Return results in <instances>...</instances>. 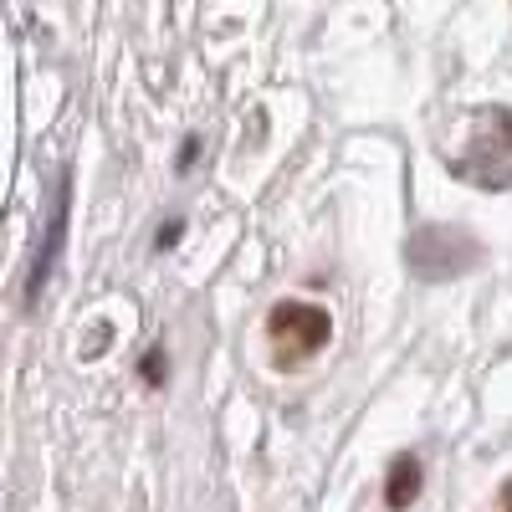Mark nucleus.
<instances>
[{"instance_id":"nucleus-1","label":"nucleus","mask_w":512,"mask_h":512,"mask_svg":"<svg viewBox=\"0 0 512 512\" xmlns=\"http://www.w3.org/2000/svg\"><path fill=\"white\" fill-rule=\"evenodd\" d=\"M451 169L472 185L507 190L512 185V118L502 108L477 113V128L466 134V149L451 159Z\"/></svg>"},{"instance_id":"nucleus-4","label":"nucleus","mask_w":512,"mask_h":512,"mask_svg":"<svg viewBox=\"0 0 512 512\" xmlns=\"http://www.w3.org/2000/svg\"><path fill=\"white\" fill-rule=\"evenodd\" d=\"M415 497H420V461L400 456L390 466V482H384V502H390V507H410Z\"/></svg>"},{"instance_id":"nucleus-7","label":"nucleus","mask_w":512,"mask_h":512,"mask_svg":"<svg viewBox=\"0 0 512 512\" xmlns=\"http://www.w3.org/2000/svg\"><path fill=\"white\" fill-rule=\"evenodd\" d=\"M195 159H200V139H185V144H180V175H185Z\"/></svg>"},{"instance_id":"nucleus-2","label":"nucleus","mask_w":512,"mask_h":512,"mask_svg":"<svg viewBox=\"0 0 512 512\" xmlns=\"http://www.w3.org/2000/svg\"><path fill=\"white\" fill-rule=\"evenodd\" d=\"M405 256L420 277H456L477 262V241L456 226H425V231L410 236Z\"/></svg>"},{"instance_id":"nucleus-3","label":"nucleus","mask_w":512,"mask_h":512,"mask_svg":"<svg viewBox=\"0 0 512 512\" xmlns=\"http://www.w3.org/2000/svg\"><path fill=\"white\" fill-rule=\"evenodd\" d=\"M272 338L277 344H292L297 354H313V349H323L328 344V313L323 308H308V303H282L277 313H272Z\"/></svg>"},{"instance_id":"nucleus-6","label":"nucleus","mask_w":512,"mask_h":512,"mask_svg":"<svg viewBox=\"0 0 512 512\" xmlns=\"http://www.w3.org/2000/svg\"><path fill=\"white\" fill-rule=\"evenodd\" d=\"M144 379H149V384H164V354H159V349L144 359Z\"/></svg>"},{"instance_id":"nucleus-5","label":"nucleus","mask_w":512,"mask_h":512,"mask_svg":"<svg viewBox=\"0 0 512 512\" xmlns=\"http://www.w3.org/2000/svg\"><path fill=\"white\" fill-rule=\"evenodd\" d=\"M62 236H67V185H62V200H57L52 231H47V241H41V256H36V272H31V297H36V287H41V282H47V272H52V262H57V251H62Z\"/></svg>"},{"instance_id":"nucleus-8","label":"nucleus","mask_w":512,"mask_h":512,"mask_svg":"<svg viewBox=\"0 0 512 512\" xmlns=\"http://www.w3.org/2000/svg\"><path fill=\"white\" fill-rule=\"evenodd\" d=\"M180 241V221H169L164 231H159V246H175Z\"/></svg>"}]
</instances>
